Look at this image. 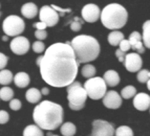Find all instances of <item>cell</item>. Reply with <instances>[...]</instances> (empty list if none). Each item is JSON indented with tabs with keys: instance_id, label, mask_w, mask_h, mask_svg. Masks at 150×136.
<instances>
[{
	"instance_id": "obj_30",
	"label": "cell",
	"mask_w": 150,
	"mask_h": 136,
	"mask_svg": "<svg viewBox=\"0 0 150 136\" xmlns=\"http://www.w3.org/2000/svg\"><path fill=\"white\" fill-rule=\"evenodd\" d=\"M33 50L36 52V54H42L45 50V44L42 41H36L33 44Z\"/></svg>"
},
{
	"instance_id": "obj_19",
	"label": "cell",
	"mask_w": 150,
	"mask_h": 136,
	"mask_svg": "<svg viewBox=\"0 0 150 136\" xmlns=\"http://www.w3.org/2000/svg\"><path fill=\"white\" fill-rule=\"evenodd\" d=\"M41 91L37 88H30L25 93V99L30 104H37L41 99Z\"/></svg>"
},
{
	"instance_id": "obj_45",
	"label": "cell",
	"mask_w": 150,
	"mask_h": 136,
	"mask_svg": "<svg viewBox=\"0 0 150 136\" xmlns=\"http://www.w3.org/2000/svg\"><path fill=\"white\" fill-rule=\"evenodd\" d=\"M0 17H1V13H0Z\"/></svg>"
},
{
	"instance_id": "obj_40",
	"label": "cell",
	"mask_w": 150,
	"mask_h": 136,
	"mask_svg": "<svg viewBox=\"0 0 150 136\" xmlns=\"http://www.w3.org/2000/svg\"><path fill=\"white\" fill-rule=\"evenodd\" d=\"M40 91H41V94H42V95H48V93H50V89H48L47 87L42 88Z\"/></svg>"
},
{
	"instance_id": "obj_14",
	"label": "cell",
	"mask_w": 150,
	"mask_h": 136,
	"mask_svg": "<svg viewBox=\"0 0 150 136\" xmlns=\"http://www.w3.org/2000/svg\"><path fill=\"white\" fill-rule=\"evenodd\" d=\"M129 44L137 54H144L145 52V46L142 42V35L139 32H132L129 36Z\"/></svg>"
},
{
	"instance_id": "obj_32",
	"label": "cell",
	"mask_w": 150,
	"mask_h": 136,
	"mask_svg": "<svg viewBox=\"0 0 150 136\" xmlns=\"http://www.w3.org/2000/svg\"><path fill=\"white\" fill-rule=\"evenodd\" d=\"M10 120V115L5 110H0V125H4Z\"/></svg>"
},
{
	"instance_id": "obj_31",
	"label": "cell",
	"mask_w": 150,
	"mask_h": 136,
	"mask_svg": "<svg viewBox=\"0 0 150 136\" xmlns=\"http://www.w3.org/2000/svg\"><path fill=\"white\" fill-rule=\"evenodd\" d=\"M21 106H22L21 101L17 99H13L12 101H10V108L12 109V110H14V111H18V110H20Z\"/></svg>"
},
{
	"instance_id": "obj_8",
	"label": "cell",
	"mask_w": 150,
	"mask_h": 136,
	"mask_svg": "<svg viewBox=\"0 0 150 136\" xmlns=\"http://www.w3.org/2000/svg\"><path fill=\"white\" fill-rule=\"evenodd\" d=\"M115 129L112 124L103 119L93 121V131L89 136H113Z\"/></svg>"
},
{
	"instance_id": "obj_2",
	"label": "cell",
	"mask_w": 150,
	"mask_h": 136,
	"mask_svg": "<svg viewBox=\"0 0 150 136\" xmlns=\"http://www.w3.org/2000/svg\"><path fill=\"white\" fill-rule=\"evenodd\" d=\"M35 125L42 130L53 131L63 123V108L61 105L50 101H43L38 104L33 112Z\"/></svg>"
},
{
	"instance_id": "obj_42",
	"label": "cell",
	"mask_w": 150,
	"mask_h": 136,
	"mask_svg": "<svg viewBox=\"0 0 150 136\" xmlns=\"http://www.w3.org/2000/svg\"><path fill=\"white\" fill-rule=\"evenodd\" d=\"M147 88H148V90L150 91V79H149V81L147 82Z\"/></svg>"
},
{
	"instance_id": "obj_22",
	"label": "cell",
	"mask_w": 150,
	"mask_h": 136,
	"mask_svg": "<svg viewBox=\"0 0 150 136\" xmlns=\"http://www.w3.org/2000/svg\"><path fill=\"white\" fill-rule=\"evenodd\" d=\"M60 132L63 136H74L77 132V128L73 123H64L61 125Z\"/></svg>"
},
{
	"instance_id": "obj_36",
	"label": "cell",
	"mask_w": 150,
	"mask_h": 136,
	"mask_svg": "<svg viewBox=\"0 0 150 136\" xmlns=\"http://www.w3.org/2000/svg\"><path fill=\"white\" fill-rule=\"evenodd\" d=\"M84 22V20H81V21H74L70 24V28L73 32H79L81 30V26H82V23Z\"/></svg>"
},
{
	"instance_id": "obj_24",
	"label": "cell",
	"mask_w": 150,
	"mask_h": 136,
	"mask_svg": "<svg viewBox=\"0 0 150 136\" xmlns=\"http://www.w3.org/2000/svg\"><path fill=\"white\" fill-rule=\"evenodd\" d=\"M13 81H14V75H13L11 70L8 69L0 70V84L6 86V85L11 84Z\"/></svg>"
},
{
	"instance_id": "obj_41",
	"label": "cell",
	"mask_w": 150,
	"mask_h": 136,
	"mask_svg": "<svg viewBox=\"0 0 150 136\" xmlns=\"http://www.w3.org/2000/svg\"><path fill=\"white\" fill-rule=\"evenodd\" d=\"M42 59H43V56H40V57H38L37 61H36V63H37L38 66H40L41 62H42Z\"/></svg>"
},
{
	"instance_id": "obj_13",
	"label": "cell",
	"mask_w": 150,
	"mask_h": 136,
	"mask_svg": "<svg viewBox=\"0 0 150 136\" xmlns=\"http://www.w3.org/2000/svg\"><path fill=\"white\" fill-rule=\"evenodd\" d=\"M103 104L108 109H118L122 105V97L117 91L110 90L103 97Z\"/></svg>"
},
{
	"instance_id": "obj_6",
	"label": "cell",
	"mask_w": 150,
	"mask_h": 136,
	"mask_svg": "<svg viewBox=\"0 0 150 136\" xmlns=\"http://www.w3.org/2000/svg\"><path fill=\"white\" fill-rule=\"evenodd\" d=\"M84 89H85L88 97L97 101V99L104 97V95L107 92V85L104 82L103 78L93 77L85 82Z\"/></svg>"
},
{
	"instance_id": "obj_23",
	"label": "cell",
	"mask_w": 150,
	"mask_h": 136,
	"mask_svg": "<svg viewBox=\"0 0 150 136\" xmlns=\"http://www.w3.org/2000/svg\"><path fill=\"white\" fill-rule=\"evenodd\" d=\"M143 43L144 46L150 49V20L143 24Z\"/></svg>"
},
{
	"instance_id": "obj_27",
	"label": "cell",
	"mask_w": 150,
	"mask_h": 136,
	"mask_svg": "<svg viewBox=\"0 0 150 136\" xmlns=\"http://www.w3.org/2000/svg\"><path fill=\"white\" fill-rule=\"evenodd\" d=\"M120 95H121V97H123V99H131V97L137 95V89H135V87L131 86V85L126 86L122 89Z\"/></svg>"
},
{
	"instance_id": "obj_37",
	"label": "cell",
	"mask_w": 150,
	"mask_h": 136,
	"mask_svg": "<svg viewBox=\"0 0 150 136\" xmlns=\"http://www.w3.org/2000/svg\"><path fill=\"white\" fill-rule=\"evenodd\" d=\"M50 6H52V8H53L57 13L60 12L61 13V16H63L64 14H66V13H70V12H71V10H70V8H59V6H57V5H55V4H52Z\"/></svg>"
},
{
	"instance_id": "obj_29",
	"label": "cell",
	"mask_w": 150,
	"mask_h": 136,
	"mask_svg": "<svg viewBox=\"0 0 150 136\" xmlns=\"http://www.w3.org/2000/svg\"><path fill=\"white\" fill-rule=\"evenodd\" d=\"M137 79H138V81L140 83H147L150 79V71L147 69H141L138 72Z\"/></svg>"
},
{
	"instance_id": "obj_12",
	"label": "cell",
	"mask_w": 150,
	"mask_h": 136,
	"mask_svg": "<svg viewBox=\"0 0 150 136\" xmlns=\"http://www.w3.org/2000/svg\"><path fill=\"white\" fill-rule=\"evenodd\" d=\"M81 13H82L83 20L88 23L96 22L101 17L100 8L97 4H93V3H88V4L84 5Z\"/></svg>"
},
{
	"instance_id": "obj_5",
	"label": "cell",
	"mask_w": 150,
	"mask_h": 136,
	"mask_svg": "<svg viewBox=\"0 0 150 136\" xmlns=\"http://www.w3.org/2000/svg\"><path fill=\"white\" fill-rule=\"evenodd\" d=\"M87 97V93L80 82L75 81L73 84L67 86L68 106L71 110L79 111L83 109V107L85 106V101Z\"/></svg>"
},
{
	"instance_id": "obj_34",
	"label": "cell",
	"mask_w": 150,
	"mask_h": 136,
	"mask_svg": "<svg viewBox=\"0 0 150 136\" xmlns=\"http://www.w3.org/2000/svg\"><path fill=\"white\" fill-rule=\"evenodd\" d=\"M8 58L4 54L0 52V70L4 69V67L8 65Z\"/></svg>"
},
{
	"instance_id": "obj_7",
	"label": "cell",
	"mask_w": 150,
	"mask_h": 136,
	"mask_svg": "<svg viewBox=\"0 0 150 136\" xmlns=\"http://www.w3.org/2000/svg\"><path fill=\"white\" fill-rule=\"evenodd\" d=\"M2 28L5 36H8V37H15V38L19 37V35L24 32V28H25L24 20L19 17V16L11 15L4 19L2 24Z\"/></svg>"
},
{
	"instance_id": "obj_21",
	"label": "cell",
	"mask_w": 150,
	"mask_h": 136,
	"mask_svg": "<svg viewBox=\"0 0 150 136\" xmlns=\"http://www.w3.org/2000/svg\"><path fill=\"white\" fill-rule=\"evenodd\" d=\"M23 136H44V134L37 125H28L23 131Z\"/></svg>"
},
{
	"instance_id": "obj_38",
	"label": "cell",
	"mask_w": 150,
	"mask_h": 136,
	"mask_svg": "<svg viewBox=\"0 0 150 136\" xmlns=\"http://www.w3.org/2000/svg\"><path fill=\"white\" fill-rule=\"evenodd\" d=\"M33 26L35 27V28H37V30H45V28L47 27V25L45 24L44 22H41V21H39V22L34 23V25H33Z\"/></svg>"
},
{
	"instance_id": "obj_11",
	"label": "cell",
	"mask_w": 150,
	"mask_h": 136,
	"mask_svg": "<svg viewBox=\"0 0 150 136\" xmlns=\"http://www.w3.org/2000/svg\"><path fill=\"white\" fill-rule=\"evenodd\" d=\"M124 66L129 72H139L142 68L143 60L141 56L137 52L127 54L124 60Z\"/></svg>"
},
{
	"instance_id": "obj_16",
	"label": "cell",
	"mask_w": 150,
	"mask_h": 136,
	"mask_svg": "<svg viewBox=\"0 0 150 136\" xmlns=\"http://www.w3.org/2000/svg\"><path fill=\"white\" fill-rule=\"evenodd\" d=\"M38 13H39V11H38L37 5L33 2L25 3V4L22 5V8H21V14H22L23 17L28 18V19L35 18Z\"/></svg>"
},
{
	"instance_id": "obj_3",
	"label": "cell",
	"mask_w": 150,
	"mask_h": 136,
	"mask_svg": "<svg viewBox=\"0 0 150 136\" xmlns=\"http://www.w3.org/2000/svg\"><path fill=\"white\" fill-rule=\"evenodd\" d=\"M78 64L88 63L96 60L100 54V44L96 38L87 35H80L70 41Z\"/></svg>"
},
{
	"instance_id": "obj_20",
	"label": "cell",
	"mask_w": 150,
	"mask_h": 136,
	"mask_svg": "<svg viewBox=\"0 0 150 136\" xmlns=\"http://www.w3.org/2000/svg\"><path fill=\"white\" fill-rule=\"evenodd\" d=\"M124 40V35L123 32H120V30H112L108 35V42H109L110 45L112 46H118L120 45V43Z\"/></svg>"
},
{
	"instance_id": "obj_18",
	"label": "cell",
	"mask_w": 150,
	"mask_h": 136,
	"mask_svg": "<svg viewBox=\"0 0 150 136\" xmlns=\"http://www.w3.org/2000/svg\"><path fill=\"white\" fill-rule=\"evenodd\" d=\"M30 79L26 72H18L14 75V83L19 88H25L30 84Z\"/></svg>"
},
{
	"instance_id": "obj_10",
	"label": "cell",
	"mask_w": 150,
	"mask_h": 136,
	"mask_svg": "<svg viewBox=\"0 0 150 136\" xmlns=\"http://www.w3.org/2000/svg\"><path fill=\"white\" fill-rule=\"evenodd\" d=\"M30 41H28V38L22 37V36H19V37H16L11 41V50L17 56H23L30 49Z\"/></svg>"
},
{
	"instance_id": "obj_35",
	"label": "cell",
	"mask_w": 150,
	"mask_h": 136,
	"mask_svg": "<svg viewBox=\"0 0 150 136\" xmlns=\"http://www.w3.org/2000/svg\"><path fill=\"white\" fill-rule=\"evenodd\" d=\"M35 37L38 39V41H42V40L46 39V37H47V32H46V30H36Z\"/></svg>"
},
{
	"instance_id": "obj_33",
	"label": "cell",
	"mask_w": 150,
	"mask_h": 136,
	"mask_svg": "<svg viewBox=\"0 0 150 136\" xmlns=\"http://www.w3.org/2000/svg\"><path fill=\"white\" fill-rule=\"evenodd\" d=\"M119 46H120V48H119V49H120L121 51L125 52V54H126V51H128V50L131 48V46H130V44H129V41H128V40H126V39L123 40L122 42L120 43V45H119Z\"/></svg>"
},
{
	"instance_id": "obj_39",
	"label": "cell",
	"mask_w": 150,
	"mask_h": 136,
	"mask_svg": "<svg viewBox=\"0 0 150 136\" xmlns=\"http://www.w3.org/2000/svg\"><path fill=\"white\" fill-rule=\"evenodd\" d=\"M115 56H117V58L119 59L120 62H124V60H125V57H126V54L125 52L121 51L120 49H117L115 50Z\"/></svg>"
},
{
	"instance_id": "obj_1",
	"label": "cell",
	"mask_w": 150,
	"mask_h": 136,
	"mask_svg": "<svg viewBox=\"0 0 150 136\" xmlns=\"http://www.w3.org/2000/svg\"><path fill=\"white\" fill-rule=\"evenodd\" d=\"M40 74L47 85L56 88L67 87L75 82L79 64L70 44L54 43L43 54Z\"/></svg>"
},
{
	"instance_id": "obj_25",
	"label": "cell",
	"mask_w": 150,
	"mask_h": 136,
	"mask_svg": "<svg viewBox=\"0 0 150 136\" xmlns=\"http://www.w3.org/2000/svg\"><path fill=\"white\" fill-rule=\"evenodd\" d=\"M96 72V67L91 64H86L82 67V69H81V74H82L83 77L86 78V79H91V78L95 77Z\"/></svg>"
},
{
	"instance_id": "obj_28",
	"label": "cell",
	"mask_w": 150,
	"mask_h": 136,
	"mask_svg": "<svg viewBox=\"0 0 150 136\" xmlns=\"http://www.w3.org/2000/svg\"><path fill=\"white\" fill-rule=\"evenodd\" d=\"M115 136H133L132 129L128 126H121L118 129H115Z\"/></svg>"
},
{
	"instance_id": "obj_26",
	"label": "cell",
	"mask_w": 150,
	"mask_h": 136,
	"mask_svg": "<svg viewBox=\"0 0 150 136\" xmlns=\"http://www.w3.org/2000/svg\"><path fill=\"white\" fill-rule=\"evenodd\" d=\"M13 97H14V90L11 87L5 86L0 89V99L8 101H12Z\"/></svg>"
},
{
	"instance_id": "obj_4",
	"label": "cell",
	"mask_w": 150,
	"mask_h": 136,
	"mask_svg": "<svg viewBox=\"0 0 150 136\" xmlns=\"http://www.w3.org/2000/svg\"><path fill=\"white\" fill-rule=\"evenodd\" d=\"M128 13L123 5L119 3H110L101 12L102 24L111 30H118L127 23Z\"/></svg>"
},
{
	"instance_id": "obj_43",
	"label": "cell",
	"mask_w": 150,
	"mask_h": 136,
	"mask_svg": "<svg viewBox=\"0 0 150 136\" xmlns=\"http://www.w3.org/2000/svg\"><path fill=\"white\" fill-rule=\"evenodd\" d=\"M47 136H59V135H55V134H52L50 131L47 132Z\"/></svg>"
},
{
	"instance_id": "obj_15",
	"label": "cell",
	"mask_w": 150,
	"mask_h": 136,
	"mask_svg": "<svg viewBox=\"0 0 150 136\" xmlns=\"http://www.w3.org/2000/svg\"><path fill=\"white\" fill-rule=\"evenodd\" d=\"M133 106L140 111H146L150 108V95L144 92L138 93L133 99Z\"/></svg>"
},
{
	"instance_id": "obj_9",
	"label": "cell",
	"mask_w": 150,
	"mask_h": 136,
	"mask_svg": "<svg viewBox=\"0 0 150 136\" xmlns=\"http://www.w3.org/2000/svg\"><path fill=\"white\" fill-rule=\"evenodd\" d=\"M39 19L47 26H55L59 22V14L50 5H44L39 11Z\"/></svg>"
},
{
	"instance_id": "obj_17",
	"label": "cell",
	"mask_w": 150,
	"mask_h": 136,
	"mask_svg": "<svg viewBox=\"0 0 150 136\" xmlns=\"http://www.w3.org/2000/svg\"><path fill=\"white\" fill-rule=\"evenodd\" d=\"M103 80L106 83V85L109 87H115L120 83V75L115 70H107L104 73Z\"/></svg>"
},
{
	"instance_id": "obj_44",
	"label": "cell",
	"mask_w": 150,
	"mask_h": 136,
	"mask_svg": "<svg viewBox=\"0 0 150 136\" xmlns=\"http://www.w3.org/2000/svg\"><path fill=\"white\" fill-rule=\"evenodd\" d=\"M8 36H3V38H2V40H3V41H8Z\"/></svg>"
}]
</instances>
